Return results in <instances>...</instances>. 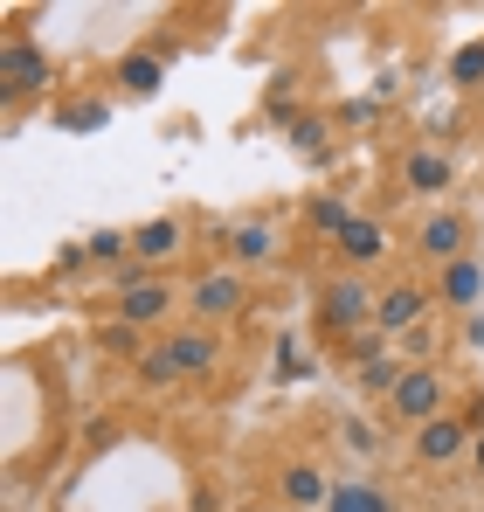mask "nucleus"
<instances>
[{"label":"nucleus","mask_w":484,"mask_h":512,"mask_svg":"<svg viewBox=\"0 0 484 512\" xmlns=\"http://www.w3.org/2000/svg\"><path fill=\"white\" fill-rule=\"evenodd\" d=\"M374 305H381V284L374 277H353V270H332L325 263L312 277V333L319 346H346L374 326Z\"/></svg>","instance_id":"f257e3e1"},{"label":"nucleus","mask_w":484,"mask_h":512,"mask_svg":"<svg viewBox=\"0 0 484 512\" xmlns=\"http://www.w3.org/2000/svg\"><path fill=\"white\" fill-rule=\"evenodd\" d=\"M457 395H464V381H457L443 360H415V367L402 374V388H395L374 416H381V429H388V443H408L422 423L450 416V409H457Z\"/></svg>","instance_id":"f03ea898"},{"label":"nucleus","mask_w":484,"mask_h":512,"mask_svg":"<svg viewBox=\"0 0 484 512\" xmlns=\"http://www.w3.org/2000/svg\"><path fill=\"white\" fill-rule=\"evenodd\" d=\"M56 84H63V63L28 28H7L0 35V104H7V125L28 118V104H49Z\"/></svg>","instance_id":"7ed1b4c3"},{"label":"nucleus","mask_w":484,"mask_h":512,"mask_svg":"<svg viewBox=\"0 0 484 512\" xmlns=\"http://www.w3.org/2000/svg\"><path fill=\"white\" fill-rule=\"evenodd\" d=\"M256 312V284L229 270V263H201V270H187V319H201V326H242Z\"/></svg>","instance_id":"20e7f679"},{"label":"nucleus","mask_w":484,"mask_h":512,"mask_svg":"<svg viewBox=\"0 0 484 512\" xmlns=\"http://www.w3.org/2000/svg\"><path fill=\"white\" fill-rule=\"evenodd\" d=\"M478 215L471 208H457V201H443V208H422V222L408 229V256L422 263V270H443V263H464V256H478Z\"/></svg>","instance_id":"39448f33"},{"label":"nucleus","mask_w":484,"mask_h":512,"mask_svg":"<svg viewBox=\"0 0 484 512\" xmlns=\"http://www.w3.org/2000/svg\"><path fill=\"white\" fill-rule=\"evenodd\" d=\"M153 346L166 353V367L180 374V388H187V381H215V374L236 360V340H229L222 326H201V319H180V326H166Z\"/></svg>","instance_id":"423d86ee"},{"label":"nucleus","mask_w":484,"mask_h":512,"mask_svg":"<svg viewBox=\"0 0 484 512\" xmlns=\"http://www.w3.org/2000/svg\"><path fill=\"white\" fill-rule=\"evenodd\" d=\"M277 256H284V222H277L270 208H249L236 222H215V263L256 277V270H270Z\"/></svg>","instance_id":"0eeeda50"},{"label":"nucleus","mask_w":484,"mask_h":512,"mask_svg":"<svg viewBox=\"0 0 484 512\" xmlns=\"http://www.w3.org/2000/svg\"><path fill=\"white\" fill-rule=\"evenodd\" d=\"M332 492H339V478H332V457H319V450H291V457L270 464V506L325 512Z\"/></svg>","instance_id":"6e6552de"},{"label":"nucleus","mask_w":484,"mask_h":512,"mask_svg":"<svg viewBox=\"0 0 484 512\" xmlns=\"http://www.w3.org/2000/svg\"><path fill=\"white\" fill-rule=\"evenodd\" d=\"M395 194H402V201H422V208H443V201L457 194V160H450V146H436V139L402 146V160H395Z\"/></svg>","instance_id":"1a4fd4ad"},{"label":"nucleus","mask_w":484,"mask_h":512,"mask_svg":"<svg viewBox=\"0 0 484 512\" xmlns=\"http://www.w3.org/2000/svg\"><path fill=\"white\" fill-rule=\"evenodd\" d=\"M422 319H436V284H429V270H395V277H381L374 333L402 340V333H415Z\"/></svg>","instance_id":"9d476101"},{"label":"nucleus","mask_w":484,"mask_h":512,"mask_svg":"<svg viewBox=\"0 0 484 512\" xmlns=\"http://www.w3.org/2000/svg\"><path fill=\"white\" fill-rule=\"evenodd\" d=\"M194 250V215H180V208H166V215H146V222H132V270H146V277H166L180 256Z\"/></svg>","instance_id":"9b49d317"},{"label":"nucleus","mask_w":484,"mask_h":512,"mask_svg":"<svg viewBox=\"0 0 484 512\" xmlns=\"http://www.w3.org/2000/svg\"><path fill=\"white\" fill-rule=\"evenodd\" d=\"M325 263L332 270H353V277H388V263H395V229L381 222V215H353V229L325 250Z\"/></svg>","instance_id":"f8f14e48"},{"label":"nucleus","mask_w":484,"mask_h":512,"mask_svg":"<svg viewBox=\"0 0 484 512\" xmlns=\"http://www.w3.org/2000/svg\"><path fill=\"white\" fill-rule=\"evenodd\" d=\"M471 443H478V423L464 409H450V416H436V423H422L408 436V464L415 471H443V464H464Z\"/></svg>","instance_id":"ddd939ff"},{"label":"nucleus","mask_w":484,"mask_h":512,"mask_svg":"<svg viewBox=\"0 0 484 512\" xmlns=\"http://www.w3.org/2000/svg\"><path fill=\"white\" fill-rule=\"evenodd\" d=\"M429 284H436V319H478L484 312V256L429 270Z\"/></svg>","instance_id":"4468645a"},{"label":"nucleus","mask_w":484,"mask_h":512,"mask_svg":"<svg viewBox=\"0 0 484 512\" xmlns=\"http://www.w3.org/2000/svg\"><path fill=\"white\" fill-rule=\"evenodd\" d=\"M166 70H173V49H160V42H132V49L111 56V90H118V97H160Z\"/></svg>","instance_id":"2eb2a0df"},{"label":"nucleus","mask_w":484,"mask_h":512,"mask_svg":"<svg viewBox=\"0 0 484 512\" xmlns=\"http://www.w3.org/2000/svg\"><path fill=\"white\" fill-rule=\"evenodd\" d=\"M332 443H339V457H346V464H374V457L388 450V429H381V416L339 409V416H332Z\"/></svg>","instance_id":"dca6fc26"},{"label":"nucleus","mask_w":484,"mask_h":512,"mask_svg":"<svg viewBox=\"0 0 484 512\" xmlns=\"http://www.w3.org/2000/svg\"><path fill=\"white\" fill-rule=\"evenodd\" d=\"M325 512H402V499L381 478H339V492H332Z\"/></svg>","instance_id":"f3484780"},{"label":"nucleus","mask_w":484,"mask_h":512,"mask_svg":"<svg viewBox=\"0 0 484 512\" xmlns=\"http://www.w3.org/2000/svg\"><path fill=\"white\" fill-rule=\"evenodd\" d=\"M346 229H353V208H346L339 194H312V201H305V236H312V243L332 250Z\"/></svg>","instance_id":"a211bd4d"},{"label":"nucleus","mask_w":484,"mask_h":512,"mask_svg":"<svg viewBox=\"0 0 484 512\" xmlns=\"http://www.w3.org/2000/svg\"><path fill=\"white\" fill-rule=\"evenodd\" d=\"M146 346H153V340H146L139 326H125V319H104V326H97V353H111L118 367H139Z\"/></svg>","instance_id":"6ab92c4d"},{"label":"nucleus","mask_w":484,"mask_h":512,"mask_svg":"<svg viewBox=\"0 0 484 512\" xmlns=\"http://www.w3.org/2000/svg\"><path fill=\"white\" fill-rule=\"evenodd\" d=\"M132 388H139V395H173V388H180V374L166 367V353H160V346H146V360L132 367Z\"/></svg>","instance_id":"aec40b11"},{"label":"nucleus","mask_w":484,"mask_h":512,"mask_svg":"<svg viewBox=\"0 0 484 512\" xmlns=\"http://www.w3.org/2000/svg\"><path fill=\"white\" fill-rule=\"evenodd\" d=\"M291 146H298L305 160H319V153H332V118H319V111L291 118Z\"/></svg>","instance_id":"412c9836"},{"label":"nucleus","mask_w":484,"mask_h":512,"mask_svg":"<svg viewBox=\"0 0 484 512\" xmlns=\"http://www.w3.org/2000/svg\"><path fill=\"white\" fill-rule=\"evenodd\" d=\"M450 84H457V90H478L484 84V35H478V42H464V49L450 56Z\"/></svg>","instance_id":"4be33fe9"},{"label":"nucleus","mask_w":484,"mask_h":512,"mask_svg":"<svg viewBox=\"0 0 484 512\" xmlns=\"http://www.w3.org/2000/svg\"><path fill=\"white\" fill-rule=\"evenodd\" d=\"M402 360H436V353H443V333H436V319H422V326H415V333H402Z\"/></svg>","instance_id":"5701e85b"},{"label":"nucleus","mask_w":484,"mask_h":512,"mask_svg":"<svg viewBox=\"0 0 484 512\" xmlns=\"http://www.w3.org/2000/svg\"><path fill=\"white\" fill-rule=\"evenodd\" d=\"M104 111H111V104H70V111H63V125H70V132H90Z\"/></svg>","instance_id":"b1692460"},{"label":"nucleus","mask_w":484,"mask_h":512,"mask_svg":"<svg viewBox=\"0 0 484 512\" xmlns=\"http://www.w3.org/2000/svg\"><path fill=\"white\" fill-rule=\"evenodd\" d=\"M464 464H471V478H484V429H478V443H471V457H464Z\"/></svg>","instance_id":"393cba45"},{"label":"nucleus","mask_w":484,"mask_h":512,"mask_svg":"<svg viewBox=\"0 0 484 512\" xmlns=\"http://www.w3.org/2000/svg\"><path fill=\"white\" fill-rule=\"evenodd\" d=\"M464 346H484V312H478V319H464Z\"/></svg>","instance_id":"a878e982"},{"label":"nucleus","mask_w":484,"mask_h":512,"mask_svg":"<svg viewBox=\"0 0 484 512\" xmlns=\"http://www.w3.org/2000/svg\"><path fill=\"white\" fill-rule=\"evenodd\" d=\"M249 512H270V499H263V506H249Z\"/></svg>","instance_id":"bb28decb"}]
</instances>
